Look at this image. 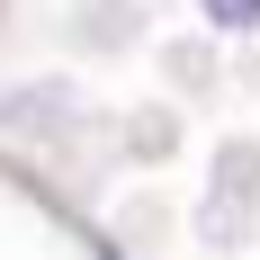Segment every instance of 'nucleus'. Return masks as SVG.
Segmentation results:
<instances>
[{
	"label": "nucleus",
	"instance_id": "f257e3e1",
	"mask_svg": "<svg viewBox=\"0 0 260 260\" xmlns=\"http://www.w3.org/2000/svg\"><path fill=\"white\" fill-rule=\"evenodd\" d=\"M215 27H260V0H207Z\"/></svg>",
	"mask_w": 260,
	"mask_h": 260
},
{
	"label": "nucleus",
	"instance_id": "f03ea898",
	"mask_svg": "<svg viewBox=\"0 0 260 260\" xmlns=\"http://www.w3.org/2000/svg\"><path fill=\"white\" fill-rule=\"evenodd\" d=\"M99 260H117V251H99Z\"/></svg>",
	"mask_w": 260,
	"mask_h": 260
}]
</instances>
